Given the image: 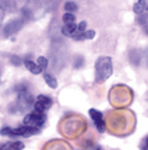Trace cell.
<instances>
[{"label":"cell","mask_w":148,"mask_h":150,"mask_svg":"<svg viewBox=\"0 0 148 150\" xmlns=\"http://www.w3.org/2000/svg\"><path fill=\"white\" fill-rule=\"evenodd\" d=\"M2 17H3V13L0 10V30H1V26H2Z\"/></svg>","instance_id":"obj_20"},{"label":"cell","mask_w":148,"mask_h":150,"mask_svg":"<svg viewBox=\"0 0 148 150\" xmlns=\"http://www.w3.org/2000/svg\"><path fill=\"white\" fill-rule=\"evenodd\" d=\"M113 75V62L111 57H100L95 64V81L97 83L105 82Z\"/></svg>","instance_id":"obj_1"},{"label":"cell","mask_w":148,"mask_h":150,"mask_svg":"<svg viewBox=\"0 0 148 150\" xmlns=\"http://www.w3.org/2000/svg\"><path fill=\"white\" fill-rule=\"evenodd\" d=\"M146 150H148V138L146 139Z\"/></svg>","instance_id":"obj_21"},{"label":"cell","mask_w":148,"mask_h":150,"mask_svg":"<svg viewBox=\"0 0 148 150\" xmlns=\"http://www.w3.org/2000/svg\"><path fill=\"white\" fill-rule=\"evenodd\" d=\"M34 110L38 111V112H44V111H45V109L43 108V106L39 101H37L34 103Z\"/></svg>","instance_id":"obj_18"},{"label":"cell","mask_w":148,"mask_h":150,"mask_svg":"<svg viewBox=\"0 0 148 150\" xmlns=\"http://www.w3.org/2000/svg\"><path fill=\"white\" fill-rule=\"evenodd\" d=\"M146 8H147V1H144V0L137 1L134 6V12L137 15H142Z\"/></svg>","instance_id":"obj_12"},{"label":"cell","mask_w":148,"mask_h":150,"mask_svg":"<svg viewBox=\"0 0 148 150\" xmlns=\"http://www.w3.org/2000/svg\"><path fill=\"white\" fill-rule=\"evenodd\" d=\"M24 144L21 141H13V142H7L5 145L0 146V150H23Z\"/></svg>","instance_id":"obj_6"},{"label":"cell","mask_w":148,"mask_h":150,"mask_svg":"<svg viewBox=\"0 0 148 150\" xmlns=\"http://www.w3.org/2000/svg\"><path fill=\"white\" fill-rule=\"evenodd\" d=\"M22 23H23V21H22L21 19L8 22V23L5 26V28H3V32H5L6 37H9L10 35H12V33H15V32L18 31V30L22 27Z\"/></svg>","instance_id":"obj_5"},{"label":"cell","mask_w":148,"mask_h":150,"mask_svg":"<svg viewBox=\"0 0 148 150\" xmlns=\"http://www.w3.org/2000/svg\"><path fill=\"white\" fill-rule=\"evenodd\" d=\"M63 22L65 25H70V23H75V17L72 13H64L63 17Z\"/></svg>","instance_id":"obj_15"},{"label":"cell","mask_w":148,"mask_h":150,"mask_svg":"<svg viewBox=\"0 0 148 150\" xmlns=\"http://www.w3.org/2000/svg\"><path fill=\"white\" fill-rule=\"evenodd\" d=\"M40 132L39 128L37 127H30V126H22L19 128H11L10 130V137H16V136H21L24 138L31 137L34 134H38Z\"/></svg>","instance_id":"obj_4"},{"label":"cell","mask_w":148,"mask_h":150,"mask_svg":"<svg viewBox=\"0 0 148 150\" xmlns=\"http://www.w3.org/2000/svg\"><path fill=\"white\" fill-rule=\"evenodd\" d=\"M44 81L47 82V85H48L50 88H52V89H55L57 87H58V81H57V78H54L52 75H50V74H44Z\"/></svg>","instance_id":"obj_11"},{"label":"cell","mask_w":148,"mask_h":150,"mask_svg":"<svg viewBox=\"0 0 148 150\" xmlns=\"http://www.w3.org/2000/svg\"><path fill=\"white\" fill-rule=\"evenodd\" d=\"M11 62L15 66H20L21 64V59L19 57H17V56H12L11 57Z\"/></svg>","instance_id":"obj_19"},{"label":"cell","mask_w":148,"mask_h":150,"mask_svg":"<svg viewBox=\"0 0 148 150\" xmlns=\"http://www.w3.org/2000/svg\"><path fill=\"white\" fill-rule=\"evenodd\" d=\"M33 100H34L33 96L31 93H29L28 91L19 92L18 100H17V109L21 112H26L27 110H29V108L31 107Z\"/></svg>","instance_id":"obj_3"},{"label":"cell","mask_w":148,"mask_h":150,"mask_svg":"<svg viewBox=\"0 0 148 150\" xmlns=\"http://www.w3.org/2000/svg\"><path fill=\"white\" fill-rule=\"evenodd\" d=\"M37 101L40 102L45 110H47V109H49V108H51V106H52V103H53L52 99H51L50 97L45 96V95H39V96H38Z\"/></svg>","instance_id":"obj_9"},{"label":"cell","mask_w":148,"mask_h":150,"mask_svg":"<svg viewBox=\"0 0 148 150\" xmlns=\"http://www.w3.org/2000/svg\"><path fill=\"white\" fill-rule=\"evenodd\" d=\"M96 150H102V149H101L100 147H98V148H96Z\"/></svg>","instance_id":"obj_22"},{"label":"cell","mask_w":148,"mask_h":150,"mask_svg":"<svg viewBox=\"0 0 148 150\" xmlns=\"http://www.w3.org/2000/svg\"><path fill=\"white\" fill-rule=\"evenodd\" d=\"M64 9L68 11V13H71V12H74V11L77 10V5L74 1H68L64 5Z\"/></svg>","instance_id":"obj_14"},{"label":"cell","mask_w":148,"mask_h":150,"mask_svg":"<svg viewBox=\"0 0 148 150\" xmlns=\"http://www.w3.org/2000/svg\"><path fill=\"white\" fill-rule=\"evenodd\" d=\"M24 66H26V68L30 72H32L33 75H39V74H41L42 72V68L39 66V64H34L33 61H31V60L29 59H26L24 60Z\"/></svg>","instance_id":"obj_7"},{"label":"cell","mask_w":148,"mask_h":150,"mask_svg":"<svg viewBox=\"0 0 148 150\" xmlns=\"http://www.w3.org/2000/svg\"><path fill=\"white\" fill-rule=\"evenodd\" d=\"M76 29H77V26L75 23H70V25H64L61 31H62V35L66 37H73L74 33L76 32Z\"/></svg>","instance_id":"obj_8"},{"label":"cell","mask_w":148,"mask_h":150,"mask_svg":"<svg viewBox=\"0 0 148 150\" xmlns=\"http://www.w3.org/2000/svg\"><path fill=\"white\" fill-rule=\"evenodd\" d=\"M89 113H90V117L92 118V120H93L94 122L98 121V120H101V119H103V115H102V112H100V111L96 110V109H90Z\"/></svg>","instance_id":"obj_13"},{"label":"cell","mask_w":148,"mask_h":150,"mask_svg":"<svg viewBox=\"0 0 148 150\" xmlns=\"http://www.w3.org/2000/svg\"><path fill=\"white\" fill-rule=\"evenodd\" d=\"M37 61H38V64H39L42 69H47V68H48L49 61L45 57H42V56H41V57H39V58H38Z\"/></svg>","instance_id":"obj_16"},{"label":"cell","mask_w":148,"mask_h":150,"mask_svg":"<svg viewBox=\"0 0 148 150\" xmlns=\"http://www.w3.org/2000/svg\"><path fill=\"white\" fill-rule=\"evenodd\" d=\"M47 116L44 112H38L36 110H33L32 112L28 113L24 119H23V123L24 126H30V127H41L43 123L45 122Z\"/></svg>","instance_id":"obj_2"},{"label":"cell","mask_w":148,"mask_h":150,"mask_svg":"<svg viewBox=\"0 0 148 150\" xmlns=\"http://www.w3.org/2000/svg\"><path fill=\"white\" fill-rule=\"evenodd\" d=\"M86 26H87V23L86 21H81L77 25V29H76V32L75 33H83L85 31V29H86ZM74 33V35H75Z\"/></svg>","instance_id":"obj_17"},{"label":"cell","mask_w":148,"mask_h":150,"mask_svg":"<svg viewBox=\"0 0 148 150\" xmlns=\"http://www.w3.org/2000/svg\"><path fill=\"white\" fill-rule=\"evenodd\" d=\"M16 1H0V10L5 11H16Z\"/></svg>","instance_id":"obj_10"},{"label":"cell","mask_w":148,"mask_h":150,"mask_svg":"<svg viewBox=\"0 0 148 150\" xmlns=\"http://www.w3.org/2000/svg\"><path fill=\"white\" fill-rule=\"evenodd\" d=\"M146 10H147V11H148V6H147V8H146Z\"/></svg>","instance_id":"obj_23"}]
</instances>
